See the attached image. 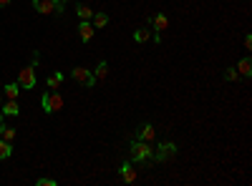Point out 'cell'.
I'll list each match as a JSON object with an SVG mask.
<instances>
[{"label": "cell", "mask_w": 252, "mask_h": 186, "mask_svg": "<svg viewBox=\"0 0 252 186\" xmlns=\"http://www.w3.org/2000/svg\"><path fill=\"white\" fill-rule=\"evenodd\" d=\"M131 156H134L136 161H146V159H152V156H154V149H152L146 141L139 138V141L131 143Z\"/></svg>", "instance_id": "1"}, {"label": "cell", "mask_w": 252, "mask_h": 186, "mask_svg": "<svg viewBox=\"0 0 252 186\" xmlns=\"http://www.w3.org/2000/svg\"><path fill=\"white\" fill-rule=\"evenodd\" d=\"M40 103H43V111H46V113H56V111L63 108V98H61L56 91H48Z\"/></svg>", "instance_id": "2"}, {"label": "cell", "mask_w": 252, "mask_h": 186, "mask_svg": "<svg viewBox=\"0 0 252 186\" xmlns=\"http://www.w3.org/2000/svg\"><path fill=\"white\" fill-rule=\"evenodd\" d=\"M18 86L20 88H35V66H26L18 73Z\"/></svg>", "instance_id": "3"}, {"label": "cell", "mask_w": 252, "mask_h": 186, "mask_svg": "<svg viewBox=\"0 0 252 186\" xmlns=\"http://www.w3.org/2000/svg\"><path fill=\"white\" fill-rule=\"evenodd\" d=\"M33 8L40 13V15H48V13H63V5L58 0H33Z\"/></svg>", "instance_id": "4"}, {"label": "cell", "mask_w": 252, "mask_h": 186, "mask_svg": "<svg viewBox=\"0 0 252 186\" xmlns=\"http://www.w3.org/2000/svg\"><path fill=\"white\" fill-rule=\"evenodd\" d=\"M71 76H73V80H78L83 88H94L96 86V78H94V73L89 68H73Z\"/></svg>", "instance_id": "5"}, {"label": "cell", "mask_w": 252, "mask_h": 186, "mask_svg": "<svg viewBox=\"0 0 252 186\" xmlns=\"http://www.w3.org/2000/svg\"><path fill=\"white\" fill-rule=\"evenodd\" d=\"M174 154H177V146H174L172 141H164L161 146H159V151H157V161H169Z\"/></svg>", "instance_id": "6"}, {"label": "cell", "mask_w": 252, "mask_h": 186, "mask_svg": "<svg viewBox=\"0 0 252 186\" xmlns=\"http://www.w3.org/2000/svg\"><path fill=\"white\" fill-rule=\"evenodd\" d=\"M78 35H81V40H83V43L94 38V26L89 23V20H81V26H78Z\"/></svg>", "instance_id": "7"}, {"label": "cell", "mask_w": 252, "mask_h": 186, "mask_svg": "<svg viewBox=\"0 0 252 186\" xmlns=\"http://www.w3.org/2000/svg\"><path fill=\"white\" fill-rule=\"evenodd\" d=\"M121 179L126 184H134L136 181V169L131 166V163H124V166H121Z\"/></svg>", "instance_id": "8"}, {"label": "cell", "mask_w": 252, "mask_h": 186, "mask_svg": "<svg viewBox=\"0 0 252 186\" xmlns=\"http://www.w3.org/2000/svg\"><path fill=\"white\" fill-rule=\"evenodd\" d=\"M139 138H141V141H146V143H152V141L157 138V129L152 126V123H146V126H141V133H139Z\"/></svg>", "instance_id": "9"}, {"label": "cell", "mask_w": 252, "mask_h": 186, "mask_svg": "<svg viewBox=\"0 0 252 186\" xmlns=\"http://www.w3.org/2000/svg\"><path fill=\"white\" fill-rule=\"evenodd\" d=\"M152 23H154L157 33H159V30H164L166 26H169V18H166L164 13H159V15H154V18H152Z\"/></svg>", "instance_id": "10"}, {"label": "cell", "mask_w": 252, "mask_h": 186, "mask_svg": "<svg viewBox=\"0 0 252 186\" xmlns=\"http://www.w3.org/2000/svg\"><path fill=\"white\" fill-rule=\"evenodd\" d=\"M18 93H20V86H18V83H8V86L3 88V96H5L8 101H15Z\"/></svg>", "instance_id": "11"}, {"label": "cell", "mask_w": 252, "mask_h": 186, "mask_svg": "<svg viewBox=\"0 0 252 186\" xmlns=\"http://www.w3.org/2000/svg\"><path fill=\"white\" fill-rule=\"evenodd\" d=\"M3 113H5V116H18V113H20L18 98H15V101H8V103H5V106H3Z\"/></svg>", "instance_id": "12"}, {"label": "cell", "mask_w": 252, "mask_h": 186, "mask_svg": "<svg viewBox=\"0 0 252 186\" xmlns=\"http://www.w3.org/2000/svg\"><path fill=\"white\" fill-rule=\"evenodd\" d=\"M134 40H136V43H146V40H152L149 28H139V30L134 33Z\"/></svg>", "instance_id": "13"}, {"label": "cell", "mask_w": 252, "mask_h": 186, "mask_svg": "<svg viewBox=\"0 0 252 186\" xmlns=\"http://www.w3.org/2000/svg\"><path fill=\"white\" fill-rule=\"evenodd\" d=\"M109 76V63H106V60H101V63H98V68H96V80H103V78H106Z\"/></svg>", "instance_id": "14"}, {"label": "cell", "mask_w": 252, "mask_h": 186, "mask_svg": "<svg viewBox=\"0 0 252 186\" xmlns=\"http://www.w3.org/2000/svg\"><path fill=\"white\" fill-rule=\"evenodd\" d=\"M237 73H240V76H250V73H252V63H250V58H242V60H240Z\"/></svg>", "instance_id": "15"}, {"label": "cell", "mask_w": 252, "mask_h": 186, "mask_svg": "<svg viewBox=\"0 0 252 186\" xmlns=\"http://www.w3.org/2000/svg\"><path fill=\"white\" fill-rule=\"evenodd\" d=\"M106 23H109V15H106V13H96V15H94V23H91V26H94V28H103Z\"/></svg>", "instance_id": "16"}, {"label": "cell", "mask_w": 252, "mask_h": 186, "mask_svg": "<svg viewBox=\"0 0 252 186\" xmlns=\"http://www.w3.org/2000/svg\"><path fill=\"white\" fill-rule=\"evenodd\" d=\"M76 13H78V18H81V20H91V18H94V10H91L89 5H78V8H76Z\"/></svg>", "instance_id": "17"}, {"label": "cell", "mask_w": 252, "mask_h": 186, "mask_svg": "<svg viewBox=\"0 0 252 186\" xmlns=\"http://www.w3.org/2000/svg\"><path fill=\"white\" fill-rule=\"evenodd\" d=\"M10 154H13V149H10V141H5V138H3V141H0V159H8Z\"/></svg>", "instance_id": "18"}, {"label": "cell", "mask_w": 252, "mask_h": 186, "mask_svg": "<svg viewBox=\"0 0 252 186\" xmlns=\"http://www.w3.org/2000/svg\"><path fill=\"white\" fill-rule=\"evenodd\" d=\"M63 83V73H53V76H48V88H58Z\"/></svg>", "instance_id": "19"}, {"label": "cell", "mask_w": 252, "mask_h": 186, "mask_svg": "<svg viewBox=\"0 0 252 186\" xmlns=\"http://www.w3.org/2000/svg\"><path fill=\"white\" fill-rule=\"evenodd\" d=\"M0 133H3V138H5V141H10V143L15 141V129H8V126H0Z\"/></svg>", "instance_id": "20"}, {"label": "cell", "mask_w": 252, "mask_h": 186, "mask_svg": "<svg viewBox=\"0 0 252 186\" xmlns=\"http://www.w3.org/2000/svg\"><path fill=\"white\" fill-rule=\"evenodd\" d=\"M224 78L227 80H237V68H227L224 71Z\"/></svg>", "instance_id": "21"}, {"label": "cell", "mask_w": 252, "mask_h": 186, "mask_svg": "<svg viewBox=\"0 0 252 186\" xmlns=\"http://www.w3.org/2000/svg\"><path fill=\"white\" fill-rule=\"evenodd\" d=\"M38 186H56V179H48V176H43V179H38Z\"/></svg>", "instance_id": "22"}, {"label": "cell", "mask_w": 252, "mask_h": 186, "mask_svg": "<svg viewBox=\"0 0 252 186\" xmlns=\"http://www.w3.org/2000/svg\"><path fill=\"white\" fill-rule=\"evenodd\" d=\"M245 48H247V51L252 48V35H245Z\"/></svg>", "instance_id": "23"}, {"label": "cell", "mask_w": 252, "mask_h": 186, "mask_svg": "<svg viewBox=\"0 0 252 186\" xmlns=\"http://www.w3.org/2000/svg\"><path fill=\"white\" fill-rule=\"evenodd\" d=\"M0 5H3V8H5V5H10V0H0Z\"/></svg>", "instance_id": "24"}, {"label": "cell", "mask_w": 252, "mask_h": 186, "mask_svg": "<svg viewBox=\"0 0 252 186\" xmlns=\"http://www.w3.org/2000/svg\"><path fill=\"white\" fill-rule=\"evenodd\" d=\"M58 3H61V5H66V3H68V0H58Z\"/></svg>", "instance_id": "25"}, {"label": "cell", "mask_w": 252, "mask_h": 186, "mask_svg": "<svg viewBox=\"0 0 252 186\" xmlns=\"http://www.w3.org/2000/svg\"><path fill=\"white\" fill-rule=\"evenodd\" d=\"M0 126H3V116H0Z\"/></svg>", "instance_id": "26"}, {"label": "cell", "mask_w": 252, "mask_h": 186, "mask_svg": "<svg viewBox=\"0 0 252 186\" xmlns=\"http://www.w3.org/2000/svg\"><path fill=\"white\" fill-rule=\"evenodd\" d=\"M0 98H3V96H0Z\"/></svg>", "instance_id": "27"}]
</instances>
